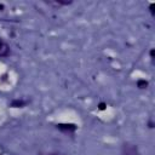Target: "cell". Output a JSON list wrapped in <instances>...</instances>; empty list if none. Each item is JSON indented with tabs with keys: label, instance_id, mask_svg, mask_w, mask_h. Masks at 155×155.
<instances>
[{
	"label": "cell",
	"instance_id": "cell-1",
	"mask_svg": "<svg viewBox=\"0 0 155 155\" xmlns=\"http://www.w3.org/2000/svg\"><path fill=\"white\" fill-rule=\"evenodd\" d=\"M57 127H58L61 131H63V132H74L75 128H76L73 124H59Z\"/></svg>",
	"mask_w": 155,
	"mask_h": 155
},
{
	"label": "cell",
	"instance_id": "cell-2",
	"mask_svg": "<svg viewBox=\"0 0 155 155\" xmlns=\"http://www.w3.org/2000/svg\"><path fill=\"white\" fill-rule=\"evenodd\" d=\"M124 155H137V149L128 144L124 145Z\"/></svg>",
	"mask_w": 155,
	"mask_h": 155
},
{
	"label": "cell",
	"instance_id": "cell-3",
	"mask_svg": "<svg viewBox=\"0 0 155 155\" xmlns=\"http://www.w3.org/2000/svg\"><path fill=\"white\" fill-rule=\"evenodd\" d=\"M7 53H8V47L5 44L0 42V56H6Z\"/></svg>",
	"mask_w": 155,
	"mask_h": 155
},
{
	"label": "cell",
	"instance_id": "cell-4",
	"mask_svg": "<svg viewBox=\"0 0 155 155\" xmlns=\"http://www.w3.org/2000/svg\"><path fill=\"white\" fill-rule=\"evenodd\" d=\"M148 84H147V81H144V80H139L138 81V86L140 87V88H143V87H145Z\"/></svg>",
	"mask_w": 155,
	"mask_h": 155
},
{
	"label": "cell",
	"instance_id": "cell-5",
	"mask_svg": "<svg viewBox=\"0 0 155 155\" xmlns=\"http://www.w3.org/2000/svg\"><path fill=\"white\" fill-rule=\"evenodd\" d=\"M104 108H105V104H104V103H101V104H99V109H101V110H103Z\"/></svg>",
	"mask_w": 155,
	"mask_h": 155
}]
</instances>
